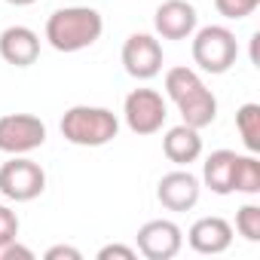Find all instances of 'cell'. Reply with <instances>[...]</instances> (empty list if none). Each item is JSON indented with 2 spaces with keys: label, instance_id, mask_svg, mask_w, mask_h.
Returning <instances> with one entry per match:
<instances>
[{
  "label": "cell",
  "instance_id": "4fadbf2b",
  "mask_svg": "<svg viewBox=\"0 0 260 260\" xmlns=\"http://www.w3.org/2000/svg\"><path fill=\"white\" fill-rule=\"evenodd\" d=\"M187 242L196 254H223L233 245V226H230V220L208 214V217H199L187 230Z\"/></svg>",
  "mask_w": 260,
  "mask_h": 260
},
{
  "label": "cell",
  "instance_id": "7c38bea8",
  "mask_svg": "<svg viewBox=\"0 0 260 260\" xmlns=\"http://www.w3.org/2000/svg\"><path fill=\"white\" fill-rule=\"evenodd\" d=\"M0 58L13 68H31L40 58V37L28 25H10L0 31Z\"/></svg>",
  "mask_w": 260,
  "mask_h": 260
},
{
  "label": "cell",
  "instance_id": "7402d4cb",
  "mask_svg": "<svg viewBox=\"0 0 260 260\" xmlns=\"http://www.w3.org/2000/svg\"><path fill=\"white\" fill-rule=\"evenodd\" d=\"M16 257L31 260V257H34V251H31V248H25V245H19V239H13V242H4V245H0V260H16Z\"/></svg>",
  "mask_w": 260,
  "mask_h": 260
},
{
  "label": "cell",
  "instance_id": "7a4b0ae2",
  "mask_svg": "<svg viewBox=\"0 0 260 260\" xmlns=\"http://www.w3.org/2000/svg\"><path fill=\"white\" fill-rule=\"evenodd\" d=\"M104 34V19L92 7H61L46 19V40L55 52H83Z\"/></svg>",
  "mask_w": 260,
  "mask_h": 260
},
{
  "label": "cell",
  "instance_id": "ac0fdd59",
  "mask_svg": "<svg viewBox=\"0 0 260 260\" xmlns=\"http://www.w3.org/2000/svg\"><path fill=\"white\" fill-rule=\"evenodd\" d=\"M236 230L248 242H260V205L248 202L236 211Z\"/></svg>",
  "mask_w": 260,
  "mask_h": 260
},
{
  "label": "cell",
  "instance_id": "52a82bcc",
  "mask_svg": "<svg viewBox=\"0 0 260 260\" xmlns=\"http://www.w3.org/2000/svg\"><path fill=\"white\" fill-rule=\"evenodd\" d=\"M46 190V172L28 156H13L0 166V193L10 202H31Z\"/></svg>",
  "mask_w": 260,
  "mask_h": 260
},
{
  "label": "cell",
  "instance_id": "6da1fadb",
  "mask_svg": "<svg viewBox=\"0 0 260 260\" xmlns=\"http://www.w3.org/2000/svg\"><path fill=\"white\" fill-rule=\"evenodd\" d=\"M166 95L175 101L181 119L199 132L217 119V98L193 68H172L166 74Z\"/></svg>",
  "mask_w": 260,
  "mask_h": 260
},
{
  "label": "cell",
  "instance_id": "ffe728a7",
  "mask_svg": "<svg viewBox=\"0 0 260 260\" xmlns=\"http://www.w3.org/2000/svg\"><path fill=\"white\" fill-rule=\"evenodd\" d=\"M19 239V214L10 205H0V245Z\"/></svg>",
  "mask_w": 260,
  "mask_h": 260
},
{
  "label": "cell",
  "instance_id": "603a6c76",
  "mask_svg": "<svg viewBox=\"0 0 260 260\" xmlns=\"http://www.w3.org/2000/svg\"><path fill=\"white\" fill-rule=\"evenodd\" d=\"M43 257H46V260H61V257H64V260H80L83 254H80L77 248H71V245H52Z\"/></svg>",
  "mask_w": 260,
  "mask_h": 260
},
{
  "label": "cell",
  "instance_id": "3957f363",
  "mask_svg": "<svg viewBox=\"0 0 260 260\" xmlns=\"http://www.w3.org/2000/svg\"><path fill=\"white\" fill-rule=\"evenodd\" d=\"M61 135L74 147H104L119 135V119L107 107L74 104L61 116Z\"/></svg>",
  "mask_w": 260,
  "mask_h": 260
},
{
  "label": "cell",
  "instance_id": "ba28073f",
  "mask_svg": "<svg viewBox=\"0 0 260 260\" xmlns=\"http://www.w3.org/2000/svg\"><path fill=\"white\" fill-rule=\"evenodd\" d=\"M181 248H184V230L175 220L156 217L138 230V254H144L147 260H172L181 254Z\"/></svg>",
  "mask_w": 260,
  "mask_h": 260
},
{
  "label": "cell",
  "instance_id": "8992f818",
  "mask_svg": "<svg viewBox=\"0 0 260 260\" xmlns=\"http://www.w3.org/2000/svg\"><path fill=\"white\" fill-rule=\"evenodd\" d=\"M122 116L135 135H156L166 125L169 104L156 89H132L122 101Z\"/></svg>",
  "mask_w": 260,
  "mask_h": 260
},
{
  "label": "cell",
  "instance_id": "5b68a950",
  "mask_svg": "<svg viewBox=\"0 0 260 260\" xmlns=\"http://www.w3.org/2000/svg\"><path fill=\"white\" fill-rule=\"evenodd\" d=\"M46 144V122L34 113H4L0 116V153L25 156Z\"/></svg>",
  "mask_w": 260,
  "mask_h": 260
},
{
  "label": "cell",
  "instance_id": "5bb4252c",
  "mask_svg": "<svg viewBox=\"0 0 260 260\" xmlns=\"http://www.w3.org/2000/svg\"><path fill=\"white\" fill-rule=\"evenodd\" d=\"M162 153L169 162H175L178 169H187L190 162H196L202 156V138H199V128L181 122L172 125L169 132L162 135Z\"/></svg>",
  "mask_w": 260,
  "mask_h": 260
},
{
  "label": "cell",
  "instance_id": "2e32d148",
  "mask_svg": "<svg viewBox=\"0 0 260 260\" xmlns=\"http://www.w3.org/2000/svg\"><path fill=\"white\" fill-rule=\"evenodd\" d=\"M236 128L248 153H260V104L248 101L236 110Z\"/></svg>",
  "mask_w": 260,
  "mask_h": 260
},
{
  "label": "cell",
  "instance_id": "9c48e42d",
  "mask_svg": "<svg viewBox=\"0 0 260 260\" xmlns=\"http://www.w3.org/2000/svg\"><path fill=\"white\" fill-rule=\"evenodd\" d=\"M122 68L135 80H153L162 71V46L153 34H132L122 43Z\"/></svg>",
  "mask_w": 260,
  "mask_h": 260
},
{
  "label": "cell",
  "instance_id": "44dd1931",
  "mask_svg": "<svg viewBox=\"0 0 260 260\" xmlns=\"http://www.w3.org/2000/svg\"><path fill=\"white\" fill-rule=\"evenodd\" d=\"M110 257H116V260H135L138 257V251L135 248H128V245H104L101 251H98V260H110Z\"/></svg>",
  "mask_w": 260,
  "mask_h": 260
},
{
  "label": "cell",
  "instance_id": "cb8c5ba5",
  "mask_svg": "<svg viewBox=\"0 0 260 260\" xmlns=\"http://www.w3.org/2000/svg\"><path fill=\"white\" fill-rule=\"evenodd\" d=\"M7 4H13V7H31V4H37V0H7Z\"/></svg>",
  "mask_w": 260,
  "mask_h": 260
},
{
  "label": "cell",
  "instance_id": "30bf717a",
  "mask_svg": "<svg viewBox=\"0 0 260 260\" xmlns=\"http://www.w3.org/2000/svg\"><path fill=\"white\" fill-rule=\"evenodd\" d=\"M199 193H202V184H199V178H196L190 169H175V172L162 175L159 184H156V199H159V205L169 208V211H175V214L196 208Z\"/></svg>",
  "mask_w": 260,
  "mask_h": 260
},
{
  "label": "cell",
  "instance_id": "d6986e66",
  "mask_svg": "<svg viewBox=\"0 0 260 260\" xmlns=\"http://www.w3.org/2000/svg\"><path fill=\"white\" fill-rule=\"evenodd\" d=\"M257 7H260V0H214V10L223 19H230V22H239V19L254 16Z\"/></svg>",
  "mask_w": 260,
  "mask_h": 260
},
{
  "label": "cell",
  "instance_id": "9a60e30c",
  "mask_svg": "<svg viewBox=\"0 0 260 260\" xmlns=\"http://www.w3.org/2000/svg\"><path fill=\"white\" fill-rule=\"evenodd\" d=\"M236 150H214L202 162V181L211 193L230 196L233 193V172H236Z\"/></svg>",
  "mask_w": 260,
  "mask_h": 260
},
{
  "label": "cell",
  "instance_id": "8fae6325",
  "mask_svg": "<svg viewBox=\"0 0 260 260\" xmlns=\"http://www.w3.org/2000/svg\"><path fill=\"white\" fill-rule=\"evenodd\" d=\"M196 25L199 16L190 0H162L153 13V28L162 40H190Z\"/></svg>",
  "mask_w": 260,
  "mask_h": 260
},
{
  "label": "cell",
  "instance_id": "e0dca14e",
  "mask_svg": "<svg viewBox=\"0 0 260 260\" xmlns=\"http://www.w3.org/2000/svg\"><path fill=\"white\" fill-rule=\"evenodd\" d=\"M233 193H245V196H257L260 193V162H257V153L236 156Z\"/></svg>",
  "mask_w": 260,
  "mask_h": 260
},
{
  "label": "cell",
  "instance_id": "277c9868",
  "mask_svg": "<svg viewBox=\"0 0 260 260\" xmlns=\"http://www.w3.org/2000/svg\"><path fill=\"white\" fill-rule=\"evenodd\" d=\"M193 61L205 74H226L236 58H239V43L236 34L223 25H205L193 31Z\"/></svg>",
  "mask_w": 260,
  "mask_h": 260
}]
</instances>
